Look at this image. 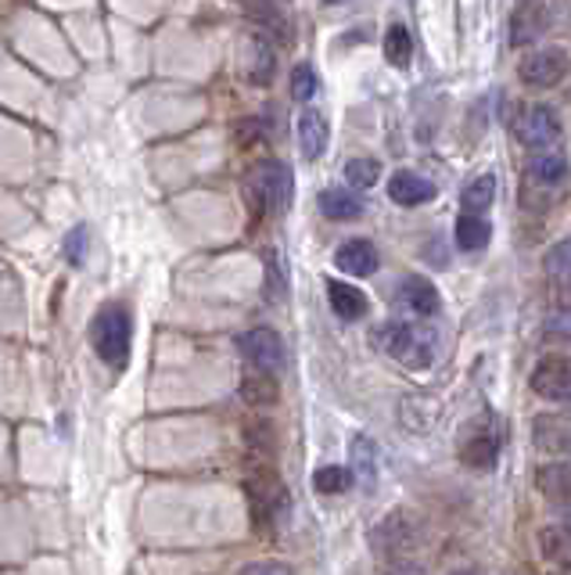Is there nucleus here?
<instances>
[{"instance_id": "17", "label": "nucleus", "mask_w": 571, "mask_h": 575, "mask_svg": "<svg viewBox=\"0 0 571 575\" xmlns=\"http://www.w3.org/2000/svg\"><path fill=\"white\" fill-rule=\"evenodd\" d=\"M327 303L341 320H360L363 314H367V295H363L360 288L346 284V281L327 284Z\"/></svg>"}, {"instance_id": "35", "label": "nucleus", "mask_w": 571, "mask_h": 575, "mask_svg": "<svg viewBox=\"0 0 571 575\" xmlns=\"http://www.w3.org/2000/svg\"><path fill=\"white\" fill-rule=\"evenodd\" d=\"M327 4H338V0H327Z\"/></svg>"}, {"instance_id": "12", "label": "nucleus", "mask_w": 571, "mask_h": 575, "mask_svg": "<svg viewBox=\"0 0 571 575\" xmlns=\"http://www.w3.org/2000/svg\"><path fill=\"white\" fill-rule=\"evenodd\" d=\"M388 199L395 205H425L436 199V183L425 180L414 169H399L392 180H388Z\"/></svg>"}, {"instance_id": "21", "label": "nucleus", "mask_w": 571, "mask_h": 575, "mask_svg": "<svg viewBox=\"0 0 571 575\" xmlns=\"http://www.w3.org/2000/svg\"><path fill=\"white\" fill-rule=\"evenodd\" d=\"M540 489L557 503H571V464H543Z\"/></svg>"}, {"instance_id": "1", "label": "nucleus", "mask_w": 571, "mask_h": 575, "mask_svg": "<svg viewBox=\"0 0 571 575\" xmlns=\"http://www.w3.org/2000/svg\"><path fill=\"white\" fill-rule=\"evenodd\" d=\"M130 342H133V320L130 309L119 303H108L98 309V317L90 320V345L108 367L122 371L130 360Z\"/></svg>"}, {"instance_id": "9", "label": "nucleus", "mask_w": 571, "mask_h": 575, "mask_svg": "<svg viewBox=\"0 0 571 575\" xmlns=\"http://www.w3.org/2000/svg\"><path fill=\"white\" fill-rule=\"evenodd\" d=\"M410 544H414V518L406 511H392L374 528V547L385 550L388 558L403 554V550H410Z\"/></svg>"}, {"instance_id": "11", "label": "nucleus", "mask_w": 571, "mask_h": 575, "mask_svg": "<svg viewBox=\"0 0 571 575\" xmlns=\"http://www.w3.org/2000/svg\"><path fill=\"white\" fill-rule=\"evenodd\" d=\"M532 439L546 453H571V413H543V418H535Z\"/></svg>"}, {"instance_id": "18", "label": "nucleus", "mask_w": 571, "mask_h": 575, "mask_svg": "<svg viewBox=\"0 0 571 575\" xmlns=\"http://www.w3.org/2000/svg\"><path fill=\"white\" fill-rule=\"evenodd\" d=\"M320 213L327 220H356V216H363V202L349 188H327L320 194Z\"/></svg>"}, {"instance_id": "25", "label": "nucleus", "mask_w": 571, "mask_h": 575, "mask_svg": "<svg viewBox=\"0 0 571 575\" xmlns=\"http://www.w3.org/2000/svg\"><path fill=\"white\" fill-rule=\"evenodd\" d=\"M352 471L349 468H338V464H327V468H316L313 475V489L316 493H327V497H335V493H346L352 486Z\"/></svg>"}, {"instance_id": "32", "label": "nucleus", "mask_w": 571, "mask_h": 575, "mask_svg": "<svg viewBox=\"0 0 571 575\" xmlns=\"http://www.w3.org/2000/svg\"><path fill=\"white\" fill-rule=\"evenodd\" d=\"M245 575H291V568L281 565V561H262V565H252Z\"/></svg>"}, {"instance_id": "33", "label": "nucleus", "mask_w": 571, "mask_h": 575, "mask_svg": "<svg viewBox=\"0 0 571 575\" xmlns=\"http://www.w3.org/2000/svg\"><path fill=\"white\" fill-rule=\"evenodd\" d=\"M564 525L571 528V503H564Z\"/></svg>"}, {"instance_id": "27", "label": "nucleus", "mask_w": 571, "mask_h": 575, "mask_svg": "<svg viewBox=\"0 0 571 575\" xmlns=\"http://www.w3.org/2000/svg\"><path fill=\"white\" fill-rule=\"evenodd\" d=\"M381 177V166L374 163V158H349L346 163V180H349V188H374Z\"/></svg>"}, {"instance_id": "30", "label": "nucleus", "mask_w": 571, "mask_h": 575, "mask_svg": "<svg viewBox=\"0 0 571 575\" xmlns=\"http://www.w3.org/2000/svg\"><path fill=\"white\" fill-rule=\"evenodd\" d=\"M65 259H68V267H83V259H87V227H73L65 234Z\"/></svg>"}, {"instance_id": "24", "label": "nucleus", "mask_w": 571, "mask_h": 575, "mask_svg": "<svg viewBox=\"0 0 571 575\" xmlns=\"http://www.w3.org/2000/svg\"><path fill=\"white\" fill-rule=\"evenodd\" d=\"M529 173L540 183H561L568 177V163H564L561 152H540L529 163Z\"/></svg>"}, {"instance_id": "23", "label": "nucleus", "mask_w": 571, "mask_h": 575, "mask_svg": "<svg viewBox=\"0 0 571 575\" xmlns=\"http://www.w3.org/2000/svg\"><path fill=\"white\" fill-rule=\"evenodd\" d=\"M410 54H414V37H410V29L406 26H388V33H385V58H388V65L406 68L410 65Z\"/></svg>"}, {"instance_id": "29", "label": "nucleus", "mask_w": 571, "mask_h": 575, "mask_svg": "<svg viewBox=\"0 0 571 575\" xmlns=\"http://www.w3.org/2000/svg\"><path fill=\"white\" fill-rule=\"evenodd\" d=\"M316 94V73L313 65H295L291 68V98L295 101H310Z\"/></svg>"}, {"instance_id": "7", "label": "nucleus", "mask_w": 571, "mask_h": 575, "mask_svg": "<svg viewBox=\"0 0 571 575\" xmlns=\"http://www.w3.org/2000/svg\"><path fill=\"white\" fill-rule=\"evenodd\" d=\"M518 73L529 87H554V84H561L568 73V54L557 48H543L524 58Z\"/></svg>"}, {"instance_id": "15", "label": "nucleus", "mask_w": 571, "mask_h": 575, "mask_svg": "<svg viewBox=\"0 0 571 575\" xmlns=\"http://www.w3.org/2000/svg\"><path fill=\"white\" fill-rule=\"evenodd\" d=\"M399 298H403L417 317H436L439 314V292L428 278H406L403 284H399Z\"/></svg>"}, {"instance_id": "22", "label": "nucleus", "mask_w": 571, "mask_h": 575, "mask_svg": "<svg viewBox=\"0 0 571 575\" xmlns=\"http://www.w3.org/2000/svg\"><path fill=\"white\" fill-rule=\"evenodd\" d=\"M242 396H245V403H252V407H273L281 396V388H277V382H273L270 371H256L242 382Z\"/></svg>"}, {"instance_id": "19", "label": "nucleus", "mask_w": 571, "mask_h": 575, "mask_svg": "<svg viewBox=\"0 0 571 575\" xmlns=\"http://www.w3.org/2000/svg\"><path fill=\"white\" fill-rule=\"evenodd\" d=\"M489 238H493V227H489L478 213H464L460 220H456V245L464 252H482L489 245Z\"/></svg>"}, {"instance_id": "8", "label": "nucleus", "mask_w": 571, "mask_h": 575, "mask_svg": "<svg viewBox=\"0 0 571 575\" xmlns=\"http://www.w3.org/2000/svg\"><path fill=\"white\" fill-rule=\"evenodd\" d=\"M518 137H521L524 148H550L557 137H561V119H557L554 108L535 105V108H529L521 115Z\"/></svg>"}, {"instance_id": "5", "label": "nucleus", "mask_w": 571, "mask_h": 575, "mask_svg": "<svg viewBox=\"0 0 571 575\" xmlns=\"http://www.w3.org/2000/svg\"><path fill=\"white\" fill-rule=\"evenodd\" d=\"M237 349H242V356L248 363L256 367V371H281L284 367V342L277 331L270 328H252L245 331L242 338H237Z\"/></svg>"}, {"instance_id": "16", "label": "nucleus", "mask_w": 571, "mask_h": 575, "mask_svg": "<svg viewBox=\"0 0 571 575\" xmlns=\"http://www.w3.org/2000/svg\"><path fill=\"white\" fill-rule=\"evenodd\" d=\"M299 144H302V155L310 158V163L327 152V119L316 108H306L299 115Z\"/></svg>"}, {"instance_id": "4", "label": "nucleus", "mask_w": 571, "mask_h": 575, "mask_svg": "<svg viewBox=\"0 0 571 575\" xmlns=\"http://www.w3.org/2000/svg\"><path fill=\"white\" fill-rule=\"evenodd\" d=\"M496 457H499L496 418H475L471 429H467L460 439V460L475 471H489V468H496Z\"/></svg>"}, {"instance_id": "14", "label": "nucleus", "mask_w": 571, "mask_h": 575, "mask_svg": "<svg viewBox=\"0 0 571 575\" xmlns=\"http://www.w3.org/2000/svg\"><path fill=\"white\" fill-rule=\"evenodd\" d=\"M349 471L356 475L363 486H374L378 478V443L371 435H352L349 439Z\"/></svg>"}, {"instance_id": "26", "label": "nucleus", "mask_w": 571, "mask_h": 575, "mask_svg": "<svg viewBox=\"0 0 571 575\" xmlns=\"http://www.w3.org/2000/svg\"><path fill=\"white\" fill-rule=\"evenodd\" d=\"M543 267H546V273H550L557 284H571V238L557 241V245L546 252Z\"/></svg>"}, {"instance_id": "34", "label": "nucleus", "mask_w": 571, "mask_h": 575, "mask_svg": "<svg viewBox=\"0 0 571 575\" xmlns=\"http://www.w3.org/2000/svg\"><path fill=\"white\" fill-rule=\"evenodd\" d=\"M453 575H475V572H453Z\"/></svg>"}, {"instance_id": "10", "label": "nucleus", "mask_w": 571, "mask_h": 575, "mask_svg": "<svg viewBox=\"0 0 571 575\" xmlns=\"http://www.w3.org/2000/svg\"><path fill=\"white\" fill-rule=\"evenodd\" d=\"M335 267L349 278H371L378 270V248L367 238H352L346 245H338L335 252Z\"/></svg>"}, {"instance_id": "2", "label": "nucleus", "mask_w": 571, "mask_h": 575, "mask_svg": "<svg viewBox=\"0 0 571 575\" xmlns=\"http://www.w3.org/2000/svg\"><path fill=\"white\" fill-rule=\"evenodd\" d=\"M374 345H381V349L403 367L420 371V367H428L431 356H436V331L425 324H403V320H392V324L374 331Z\"/></svg>"}, {"instance_id": "31", "label": "nucleus", "mask_w": 571, "mask_h": 575, "mask_svg": "<svg viewBox=\"0 0 571 575\" xmlns=\"http://www.w3.org/2000/svg\"><path fill=\"white\" fill-rule=\"evenodd\" d=\"M546 331L557 338H571V306H561L557 314H550V320H546Z\"/></svg>"}, {"instance_id": "13", "label": "nucleus", "mask_w": 571, "mask_h": 575, "mask_svg": "<svg viewBox=\"0 0 571 575\" xmlns=\"http://www.w3.org/2000/svg\"><path fill=\"white\" fill-rule=\"evenodd\" d=\"M540 554L550 561L557 572L571 575V528L568 525L540 528Z\"/></svg>"}, {"instance_id": "20", "label": "nucleus", "mask_w": 571, "mask_h": 575, "mask_svg": "<svg viewBox=\"0 0 571 575\" xmlns=\"http://www.w3.org/2000/svg\"><path fill=\"white\" fill-rule=\"evenodd\" d=\"M493 199H496V177H493V173H482V177H475V180L464 188L460 205H464L467 213H478V216H482L489 205H493Z\"/></svg>"}, {"instance_id": "3", "label": "nucleus", "mask_w": 571, "mask_h": 575, "mask_svg": "<svg viewBox=\"0 0 571 575\" xmlns=\"http://www.w3.org/2000/svg\"><path fill=\"white\" fill-rule=\"evenodd\" d=\"M291 169L284 163H259L248 173V199L259 213H284L291 205Z\"/></svg>"}, {"instance_id": "6", "label": "nucleus", "mask_w": 571, "mask_h": 575, "mask_svg": "<svg viewBox=\"0 0 571 575\" xmlns=\"http://www.w3.org/2000/svg\"><path fill=\"white\" fill-rule=\"evenodd\" d=\"M532 393L554 403H571V360L568 356H546L532 371Z\"/></svg>"}, {"instance_id": "28", "label": "nucleus", "mask_w": 571, "mask_h": 575, "mask_svg": "<svg viewBox=\"0 0 571 575\" xmlns=\"http://www.w3.org/2000/svg\"><path fill=\"white\" fill-rule=\"evenodd\" d=\"M399 418H403L406 429H414V432H428L431 424H436V418H439V407H436V403H431L428 410H417V399H406L403 407H399Z\"/></svg>"}]
</instances>
